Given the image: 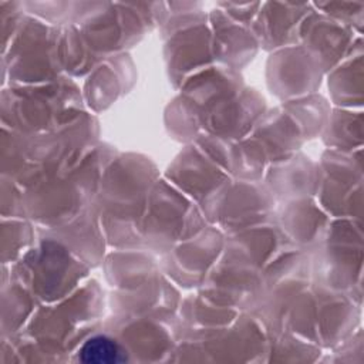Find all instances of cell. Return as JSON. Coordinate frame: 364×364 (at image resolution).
<instances>
[{"mask_svg": "<svg viewBox=\"0 0 364 364\" xmlns=\"http://www.w3.org/2000/svg\"><path fill=\"white\" fill-rule=\"evenodd\" d=\"M78 360L87 364H118L127 361V353L112 338L94 336L78 351Z\"/></svg>", "mask_w": 364, "mask_h": 364, "instance_id": "cell-1", "label": "cell"}]
</instances>
